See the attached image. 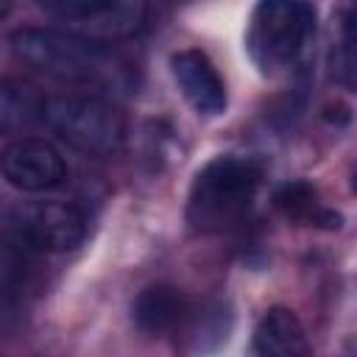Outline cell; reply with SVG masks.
I'll return each mask as SVG.
<instances>
[{
  "mask_svg": "<svg viewBox=\"0 0 357 357\" xmlns=\"http://www.w3.org/2000/svg\"><path fill=\"white\" fill-rule=\"evenodd\" d=\"M86 237V215L67 201H33L8 212L6 243L25 254H64Z\"/></svg>",
  "mask_w": 357,
  "mask_h": 357,
  "instance_id": "obj_5",
  "label": "cell"
},
{
  "mask_svg": "<svg viewBox=\"0 0 357 357\" xmlns=\"http://www.w3.org/2000/svg\"><path fill=\"white\" fill-rule=\"evenodd\" d=\"M262 184V162L254 156L223 153L209 159L187 198V220L195 231H229L237 229L257 198Z\"/></svg>",
  "mask_w": 357,
  "mask_h": 357,
  "instance_id": "obj_2",
  "label": "cell"
},
{
  "mask_svg": "<svg viewBox=\"0 0 357 357\" xmlns=\"http://www.w3.org/2000/svg\"><path fill=\"white\" fill-rule=\"evenodd\" d=\"M329 78L337 86L357 92V25L343 17L337 22V39L329 47Z\"/></svg>",
  "mask_w": 357,
  "mask_h": 357,
  "instance_id": "obj_13",
  "label": "cell"
},
{
  "mask_svg": "<svg viewBox=\"0 0 357 357\" xmlns=\"http://www.w3.org/2000/svg\"><path fill=\"white\" fill-rule=\"evenodd\" d=\"M3 178L22 192H47L67 181V162L56 145L39 137H20L3 148Z\"/></svg>",
  "mask_w": 357,
  "mask_h": 357,
  "instance_id": "obj_7",
  "label": "cell"
},
{
  "mask_svg": "<svg viewBox=\"0 0 357 357\" xmlns=\"http://www.w3.org/2000/svg\"><path fill=\"white\" fill-rule=\"evenodd\" d=\"M170 73L184 100L204 117H218L226 112L229 95L226 84L212 64V59L198 47H184L170 56Z\"/></svg>",
  "mask_w": 357,
  "mask_h": 357,
  "instance_id": "obj_8",
  "label": "cell"
},
{
  "mask_svg": "<svg viewBox=\"0 0 357 357\" xmlns=\"http://www.w3.org/2000/svg\"><path fill=\"white\" fill-rule=\"evenodd\" d=\"M45 95L36 92L28 81L6 78L0 89V126L3 131H14L22 126H31L33 120L45 117Z\"/></svg>",
  "mask_w": 357,
  "mask_h": 357,
  "instance_id": "obj_12",
  "label": "cell"
},
{
  "mask_svg": "<svg viewBox=\"0 0 357 357\" xmlns=\"http://www.w3.org/2000/svg\"><path fill=\"white\" fill-rule=\"evenodd\" d=\"M198 335H195V343H198V351H206V340L212 337V349H218L220 343H226L229 332H231V312L223 310V304H215L212 310L201 312L198 318Z\"/></svg>",
  "mask_w": 357,
  "mask_h": 357,
  "instance_id": "obj_14",
  "label": "cell"
},
{
  "mask_svg": "<svg viewBox=\"0 0 357 357\" xmlns=\"http://www.w3.org/2000/svg\"><path fill=\"white\" fill-rule=\"evenodd\" d=\"M131 318L142 335L156 337V335H167L184 326L192 318V304L178 287L156 282L137 293L131 304Z\"/></svg>",
  "mask_w": 357,
  "mask_h": 357,
  "instance_id": "obj_9",
  "label": "cell"
},
{
  "mask_svg": "<svg viewBox=\"0 0 357 357\" xmlns=\"http://www.w3.org/2000/svg\"><path fill=\"white\" fill-rule=\"evenodd\" d=\"M315 6L298 0H268L251 11L245 50L265 75L301 64L315 36Z\"/></svg>",
  "mask_w": 357,
  "mask_h": 357,
  "instance_id": "obj_3",
  "label": "cell"
},
{
  "mask_svg": "<svg viewBox=\"0 0 357 357\" xmlns=\"http://www.w3.org/2000/svg\"><path fill=\"white\" fill-rule=\"evenodd\" d=\"M273 204L276 209L290 218V220H301L310 226H326V229H337L340 226V215L326 209L315 192L312 184L307 181H287L273 192Z\"/></svg>",
  "mask_w": 357,
  "mask_h": 357,
  "instance_id": "obj_11",
  "label": "cell"
},
{
  "mask_svg": "<svg viewBox=\"0 0 357 357\" xmlns=\"http://www.w3.org/2000/svg\"><path fill=\"white\" fill-rule=\"evenodd\" d=\"M42 8L61 20L70 33L109 42L142 31L148 6L131 0H42Z\"/></svg>",
  "mask_w": 357,
  "mask_h": 357,
  "instance_id": "obj_6",
  "label": "cell"
},
{
  "mask_svg": "<svg viewBox=\"0 0 357 357\" xmlns=\"http://www.w3.org/2000/svg\"><path fill=\"white\" fill-rule=\"evenodd\" d=\"M42 120L70 148L86 156H112L123 148L126 139V120L117 106L92 92L47 95Z\"/></svg>",
  "mask_w": 357,
  "mask_h": 357,
  "instance_id": "obj_4",
  "label": "cell"
},
{
  "mask_svg": "<svg viewBox=\"0 0 357 357\" xmlns=\"http://www.w3.org/2000/svg\"><path fill=\"white\" fill-rule=\"evenodd\" d=\"M351 187H354V192H357V173H354V181H351Z\"/></svg>",
  "mask_w": 357,
  "mask_h": 357,
  "instance_id": "obj_15",
  "label": "cell"
},
{
  "mask_svg": "<svg viewBox=\"0 0 357 357\" xmlns=\"http://www.w3.org/2000/svg\"><path fill=\"white\" fill-rule=\"evenodd\" d=\"M14 56L64 84L95 92H131L134 70L109 45L56 28H17L11 33Z\"/></svg>",
  "mask_w": 357,
  "mask_h": 357,
  "instance_id": "obj_1",
  "label": "cell"
},
{
  "mask_svg": "<svg viewBox=\"0 0 357 357\" xmlns=\"http://www.w3.org/2000/svg\"><path fill=\"white\" fill-rule=\"evenodd\" d=\"M248 357H312L298 315L287 307H271L254 329Z\"/></svg>",
  "mask_w": 357,
  "mask_h": 357,
  "instance_id": "obj_10",
  "label": "cell"
}]
</instances>
